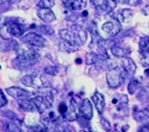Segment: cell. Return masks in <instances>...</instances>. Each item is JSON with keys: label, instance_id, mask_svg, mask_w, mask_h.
<instances>
[{"label": "cell", "instance_id": "cell-22", "mask_svg": "<svg viewBox=\"0 0 149 132\" xmlns=\"http://www.w3.org/2000/svg\"><path fill=\"white\" fill-rule=\"evenodd\" d=\"M36 32L39 33V34H44V35H48V36H52L55 34V31L52 27H50L49 25H36Z\"/></svg>", "mask_w": 149, "mask_h": 132}, {"label": "cell", "instance_id": "cell-4", "mask_svg": "<svg viewBox=\"0 0 149 132\" xmlns=\"http://www.w3.org/2000/svg\"><path fill=\"white\" fill-rule=\"evenodd\" d=\"M21 83L28 88H33L36 89L44 88L50 87L51 83L47 79L38 72H33L31 74H27L21 79Z\"/></svg>", "mask_w": 149, "mask_h": 132}, {"label": "cell", "instance_id": "cell-36", "mask_svg": "<svg viewBox=\"0 0 149 132\" xmlns=\"http://www.w3.org/2000/svg\"><path fill=\"white\" fill-rule=\"evenodd\" d=\"M0 21H1V15H0Z\"/></svg>", "mask_w": 149, "mask_h": 132}, {"label": "cell", "instance_id": "cell-7", "mask_svg": "<svg viewBox=\"0 0 149 132\" xmlns=\"http://www.w3.org/2000/svg\"><path fill=\"white\" fill-rule=\"evenodd\" d=\"M92 6L101 15H108L116 7L114 0H90Z\"/></svg>", "mask_w": 149, "mask_h": 132}, {"label": "cell", "instance_id": "cell-20", "mask_svg": "<svg viewBox=\"0 0 149 132\" xmlns=\"http://www.w3.org/2000/svg\"><path fill=\"white\" fill-rule=\"evenodd\" d=\"M133 17V12L130 9H124L120 13H119L118 15V18H116L120 22H129Z\"/></svg>", "mask_w": 149, "mask_h": 132}, {"label": "cell", "instance_id": "cell-33", "mask_svg": "<svg viewBox=\"0 0 149 132\" xmlns=\"http://www.w3.org/2000/svg\"><path fill=\"white\" fill-rule=\"evenodd\" d=\"M13 1H15V0H0V5H4L6 3H13Z\"/></svg>", "mask_w": 149, "mask_h": 132}, {"label": "cell", "instance_id": "cell-9", "mask_svg": "<svg viewBox=\"0 0 149 132\" xmlns=\"http://www.w3.org/2000/svg\"><path fill=\"white\" fill-rule=\"evenodd\" d=\"M79 105L77 104V102L73 98H72L70 101V105L68 106V110H67V112L64 114L62 115L63 121H66V122L76 121L79 117Z\"/></svg>", "mask_w": 149, "mask_h": 132}, {"label": "cell", "instance_id": "cell-5", "mask_svg": "<svg viewBox=\"0 0 149 132\" xmlns=\"http://www.w3.org/2000/svg\"><path fill=\"white\" fill-rule=\"evenodd\" d=\"M21 42L32 48L39 49L47 46V40L43 35L36 31H30L21 37Z\"/></svg>", "mask_w": 149, "mask_h": 132}, {"label": "cell", "instance_id": "cell-35", "mask_svg": "<svg viewBox=\"0 0 149 132\" xmlns=\"http://www.w3.org/2000/svg\"><path fill=\"white\" fill-rule=\"evenodd\" d=\"M145 75H146L147 77H149V68L145 70Z\"/></svg>", "mask_w": 149, "mask_h": 132}, {"label": "cell", "instance_id": "cell-18", "mask_svg": "<svg viewBox=\"0 0 149 132\" xmlns=\"http://www.w3.org/2000/svg\"><path fill=\"white\" fill-rule=\"evenodd\" d=\"M112 104L117 107H124L129 104V98L123 94H115L112 98Z\"/></svg>", "mask_w": 149, "mask_h": 132}, {"label": "cell", "instance_id": "cell-17", "mask_svg": "<svg viewBox=\"0 0 149 132\" xmlns=\"http://www.w3.org/2000/svg\"><path fill=\"white\" fill-rule=\"evenodd\" d=\"M91 100L95 105V107H96L97 111L99 113H102L105 106V101H104V96L101 93H99V92H95L94 95L91 97Z\"/></svg>", "mask_w": 149, "mask_h": 132}, {"label": "cell", "instance_id": "cell-6", "mask_svg": "<svg viewBox=\"0 0 149 132\" xmlns=\"http://www.w3.org/2000/svg\"><path fill=\"white\" fill-rule=\"evenodd\" d=\"M125 73L120 67H114L108 71L106 74V82L111 88H120L124 82Z\"/></svg>", "mask_w": 149, "mask_h": 132}, {"label": "cell", "instance_id": "cell-27", "mask_svg": "<svg viewBox=\"0 0 149 132\" xmlns=\"http://www.w3.org/2000/svg\"><path fill=\"white\" fill-rule=\"evenodd\" d=\"M44 72L47 75H50V76H56L59 72V69H58L57 66H54V65L47 66V67L45 68Z\"/></svg>", "mask_w": 149, "mask_h": 132}, {"label": "cell", "instance_id": "cell-13", "mask_svg": "<svg viewBox=\"0 0 149 132\" xmlns=\"http://www.w3.org/2000/svg\"><path fill=\"white\" fill-rule=\"evenodd\" d=\"M37 15L45 23H51L56 20V16L55 15V13L52 11V8L38 7Z\"/></svg>", "mask_w": 149, "mask_h": 132}, {"label": "cell", "instance_id": "cell-11", "mask_svg": "<svg viewBox=\"0 0 149 132\" xmlns=\"http://www.w3.org/2000/svg\"><path fill=\"white\" fill-rule=\"evenodd\" d=\"M79 116H81V118H83L84 120L89 121L94 116L92 103L88 98L83 99L82 103L79 105Z\"/></svg>", "mask_w": 149, "mask_h": 132}, {"label": "cell", "instance_id": "cell-26", "mask_svg": "<svg viewBox=\"0 0 149 132\" xmlns=\"http://www.w3.org/2000/svg\"><path fill=\"white\" fill-rule=\"evenodd\" d=\"M55 0H39L37 6L38 7H44V8H52L55 6Z\"/></svg>", "mask_w": 149, "mask_h": 132}, {"label": "cell", "instance_id": "cell-29", "mask_svg": "<svg viewBox=\"0 0 149 132\" xmlns=\"http://www.w3.org/2000/svg\"><path fill=\"white\" fill-rule=\"evenodd\" d=\"M7 103H8V100L4 93V91L2 90L1 88H0V108L5 107L7 104Z\"/></svg>", "mask_w": 149, "mask_h": 132}, {"label": "cell", "instance_id": "cell-1", "mask_svg": "<svg viewBox=\"0 0 149 132\" xmlns=\"http://www.w3.org/2000/svg\"><path fill=\"white\" fill-rule=\"evenodd\" d=\"M17 56L13 59L12 65L17 70H28L34 66L39 60L40 55L36 48L28 47L25 49H17Z\"/></svg>", "mask_w": 149, "mask_h": 132}, {"label": "cell", "instance_id": "cell-24", "mask_svg": "<svg viewBox=\"0 0 149 132\" xmlns=\"http://www.w3.org/2000/svg\"><path fill=\"white\" fill-rule=\"evenodd\" d=\"M100 59V56L97 53H94V52H90V53H88L86 55V57H85V63L88 64V65H91V64H94V63H97Z\"/></svg>", "mask_w": 149, "mask_h": 132}, {"label": "cell", "instance_id": "cell-34", "mask_svg": "<svg viewBox=\"0 0 149 132\" xmlns=\"http://www.w3.org/2000/svg\"><path fill=\"white\" fill-rule=\"evenodd\" d=\"M144 113H146V115L147 116V118H149V106H148V107H146V108L144 110Z\"/></svg>", "mask_w": 149, "mask_h": 132}, {"label": "cell", "instance_id": "cell-31", "mask_svg": "<svg viewBox=\"0 0 149 132\" xmlns=\"http://www.w3.org/2000/svg\"><path fill=\"white\" fill-rule=\"evenodd\" d=\"M101 124H102V127L105 129V130H110L111 129V126H110V123L108 122L104 118H102L101 119Z\"/></svg>", "mask_w": 149, "mask_h": 132}, {"label": "cell", "instance_id": "cell-10", "mask_svg": "<svg viewBox=\"0 0 149 132\" xmlns=\"http://www.w3.org/2000/svg\"><path fill=\"white\" fill-rule=\"evenodd\" d=\"M63 6L70 12L83 11L87 6V0H62Z\"/></svg>", "mask_w": 149, "mask_h": 132}, {"label": "cell", "instance_id": "cell-8", "mask_svg": "<svg viewBox=\"0 0 149 132\" xmlns=\"http://www.w3.org/2000/svg\"><path fill=\"white\" fill-rule=\"evenodd\" d=\"M101 29L108 36L114 37V36L118 35L120 33V31H121V25H120V22L117 19L113 18V20H112V21H108V22H104L102 25Z\"/></svg>", "mask_w": 149, "mask_h": 132}, {"label": "cell", "instance_id": "cell-25", "mask_svg": "<svg viewBox=\"0 0 149 132\" xmlns=\"http://www.w3.org/2000/svg\"><path fill=\"white\" fill-rule=\"evenodd\" d=\"M139 50L140 52L149 51V37H143L139 40Z\"/></svg>", "mask_w": 149, "mask_h": 132}, {"label": "cell", "instance_id": "cell-19", "mask_svg": "<svg viewBox=\"0 0 149 132\" xmlns=\"http://www.w3.org/2000/svg\"><path fill=\"white\" fill-rule=\"evenodd\" d=\"M79 47L72 45L69 42L63 41V40H62L59 43V50L63 52V53H67V54H71V53L76 52L79 50Z\"/></svg>", "mask_w": 149, "mask_h": 132}, {"label": "cell", "instance_id": "cell-16", "mask_svg": "<svg viewBox=\"0 0 149 132\" xmlns=\"http://www.w3.org/2000/svg\"><path fill=\"white\" fill-rule=\"evenodd\" d=\"M18 106L23 111L27 113H36L37 108L31 98L30 97H24V98H19L17 99Z\"/></svg>", "mask_w": 149, "mask_h": 132}, {"label": "cell", "instance_id": "cell-21", "mask_svg": "<svg viewBox=\"0 0 149 132\" xmlns=\"http://www.w3.org/2000/svg\"><path fill=\"white\" fill-rule=\"evenodd\" d=\"M142 88V83L139 79H132L128 85V91L130 95H134L137 91L140 90Z\"/></svg>", "mask_w": 149, "mask_h": 132}, {"label": "cell", "instance_id": "cell-12", "mask_svg": "<svg viewBox=\"0 0 149 132\" xmlns=\"http://www.w3.org/2000/svg\"><path fill=\"white\" fill-rule=\"evenodd\" d=\"M6 93L8 96L15 99H19V98H24V97H30L33 95L32 92L24 89L20 87H10L6 89Z\"/></svg>", "mask_w": 149, "mask_h": 132}, {"label": "cell", "instance_id": "cell-2", "mask_svg": "<svg viewBox=\"0 0 149 132\" xmlns=\"http://www.w3.org/2000/svg\"><path fill=\"white\" fill-rule=\"evenodd\" d=\"M59 37L62 40L69 42L77 47H80L86 43L88 38L87 31L79 25H72L71 28L62 29L59 31Z\"/></svg>", "mask_w": 149, "mask_h": 132}, {"label": "cell", "instance_id": "cell-28", "mask_svg": "<svg viewBox=\"0 0 149 132\" xmlns=\"http://www.w3.org/2000/svg\"><path fill=\"white\" fill-rule=\"evenodd\" d=\"M141 63L146 66H149V51L147 52H140Z\"/></svg>", "mask_w": 149, "mask_h": 132}, {"label": "cell", "instance_id": "cell-23", "mask_svg": "<svg viewBox=\"0 0 149 132\" xmlns=\"http://www.w3.org/2000/svg\"><path fill=\"white\" fill-rule=\"evenodd\" d=\"M111 51L113 53V55L117 56V57H125L128 56L129 54V51L123 47H117V46H113L111 48Z\"/></svg>", "mask_w": 149, "mask_h": 132}, {"label": "cell", "instance_id": "cell-14", "mask_svg": "<svg viewBox=\"0 0 149 132\" xmlns=\"http://www.w3.org/2000/svg\"><path fill=\"white\" fill-rule=\"evenodd\" d=\"M120 65H121V69L123 70L125 75H127L129 77L134 76L135 72H136V71H137L136 63H135V62L131 58H130L128 56L121 58Z\"/></svg>", "mask_w": 149, "mask_h": 132}, {"label": "cell", "instance_id": "cell-32", "mask_svg": "<svg viewBox=\"0 0 149 132\" xmlns=\"http://www.w3.org/2000/svg\"><path fill=\"white\" fill-rule=\"evenodd\" d=\"M114 1L116 3H119L121 5H129V4H130L131 0H114Z\"/></svg>", "mask_w": 149, "mask_h": 132}, {"label": "cell", "instance_id": "cell-30", "mask_svg": "<svg viewBox=\"0 0 149 132\" xmlns=\"http://www.w3.org/2000/svg\"><path fill=\"white\" fill-rule=\"evenodd\" d=\"M57 109H58V113H59L61 115H63V114H64V113L67 112V110H68V106H67V104H66L65 103L62 102V103L59 104Z\"/></svg>", "mask_w": 149, "mask_h": 132}, {"label": "cell", "instance_id": "cell-15", "mask_svg": "<svg viewBox=\"0 0 149 132\" xmlns=\"http://www.w3.org/2000/svg\"><path fill=\"white\" fill-rule=\"evenodd\" d=\"M6 29L12 38H21L22 35H24L25 32V27L17 22H10L7 23Z\"/></svg>", "mask_w": 149, "mask_h": 132}, {"label": "cell", "instance_id": "cell-3", "mask_svg": "<svg viewBox=\"0 0 149 132\" xmlns=\"http://www.w3.org/2000/svg\"><path fill=\"white\" fill-rule=\"evenodd\" d=\"M47 90H46V88H44V94L43 95H38L31 97V100L33 101L35 106L37 108V111L39 113H43L44 112L49 110L53 106L54 98H55V94H56V90L54 88H50V87H47Z\"/></svg>", "mask_w": 149, "mask_h": 132}]
</instances>
